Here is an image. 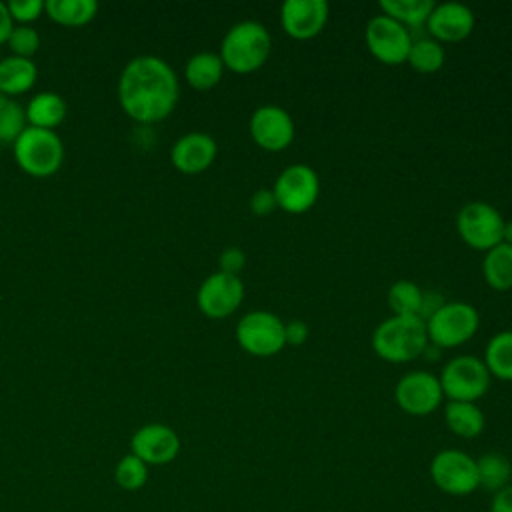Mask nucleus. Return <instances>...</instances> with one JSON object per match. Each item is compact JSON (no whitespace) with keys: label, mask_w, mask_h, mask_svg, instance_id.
<instances>
[{"label":"nucleus","mask_w":512,"mask_h":512,"mask_svg":"<svg viewBox=\"0 0 512 512\" xmlns=\"http://www.w3.org/2000/svg\"><path fill=\"white\" fill-rule=\"evenodd\" d=\"M118 104L138 124H156L168 118L180 98L174 68L160 56L142 54L128 60L118 76Z\"/></svg>","instance_id":"1"},{"label":"nucleus","mask_w":512,"mask_h":512,"mask_svg":"<svg viewBox=\"0 0 512 512\" xmlns=\"http://www.w3.org/2000/svg\"><path fill=\"white\" fill-rule=\"evenodd\" d=\"M270 52L272 36L268 28L256 20H242L226 30L218 56L226 70L234 74H250L266 64Z\"/></svg>","instance_id":"2"},{"label":"nucleus","mask_w":512,"mask_h":512,"mask_svg":"<svg viewBox=\"0 0 512 512\" xmlns=\"http://www.w3.org/2000/svg\"><path fill=\"white\" fill-rule=\"evenodd\" d=\"M372 350L386 362L402 364L424 354L428 346L426 322L420 316H388L372 332Z\"/></svg>","instance_id":"3"},{"label":"nucleus","mask_w":512,"mask_h":512,"mask_svg":"<svg viewBox=\"0 0 512 512\" xmlns=\"http://www.w3.org/2000/svg\"><path fill=\"white\" fill-rule=\"evenodd\" d=\"M12 154L18 168L32 178H50L64 164V142L56 130L26 126L12 144Z\"/></svg>","instance_id":"4"},{"label":"nucleus","mask_w":512,"mask_h":512,"mask_svg":"<svg viewBox=\"0 0 512 512\" xmlns=\"http://www.w3.org/2000/svg\"><path fill=\"white\" fill-rule=\"evenodd\" d=\"M480 326L478 310L468 302H444L428 320V342L442 348H456L468 342Z\"/></svg>","instance_id":"5"},{"label":"nucleus","mask_w":512,"mask_h":512,"mask_svg":"<svg viewBox=\"0 0 512 512\" xmlns=\"http://www.w3.org/2000/svg\"><path fill=\"white\" fill-rule=\"evenodd\" d=\"M438 380L448 400L476 402L488 392L492 376L484 360L470 354H462L444 364Z\"/></svg>","instance_id":"6"},{"label":"nucleus","mask_w":512,"mask_h":512,"mask_svg":"<svg viewBox=\"0 0 512 512\" xmlns=\"http://www.w3.org/2000/svg\"><path fill=\"white\" fill-rule=\"evenodd\" d=\"M236 342L250 356H276L286 346L284 322L268 310H252L238 320Z\"/></svg>","instance_id":"7"},{"label":"nucleus","mask_w":512,"mask_h":512,"mask_svg":"<svg viewBox=\"0 0 512 512\" xmlns=\"http://www.w3.org/2000/svg\"><path fill=\"white\" fill-rule=\"evenodd\" d=\"M504 222L506 220L498 208L488 202L474 200L460 208L456 216V230L466 246L488 252L502 242Z\"/></svg>","instance_id":"8"},{"label":"nucleus","mask_w":512,"mask_h":512,"mask_svg":"<svg viewBox=\"0 0 512 512\" xmlns=\"http://www.w3.org/2000/svg\"><path fill=\"white\" fill-rule=\"evenodd\" d=\"M272 192L280 210L304 214L320 196V178L308 164H290L278 174Z\"/></svg>","instance_id":"9"},{"label":"nucleus","mask_w":512,"mask_h":512,"mask_svg":"<svg viewBox=\"0 0 512 512\" xmlns=\"http://www.w3.org/2000/svg\"><path fill=\"white\" fill-rule=\"evenodd\" d=\"M432 482L450 496H468L478 488L476 460L456 448L440 450L430 462Z\"/></svg>","instance_id":"10"},{"label":"nucleus","mask_w":512,"mask_h":512,"mask_svg":"<svg viewBox=\"0 0 512 512\" xmlns=\"http://www.w3.org/2000/svg\"><path fill=\"white\" fill-rule=\"evenodd\" d=\"M364 38L368 52L386 66L404 64L412 46V32L384 14L368 20Z\"/></svg>","instance_id":"11"},{"label":"nucleus","mask_w":512,"mask_h":512,"mask_svg":"<svg viewBox=\"0 0 512 512\" xmlns=\"http://www.w3.org/2000/svg\"><path fill=\"white\" fill-rule=\"evenodd\" d=\"M244 300V282L240 276L212 272L202 280L196 292L198 310L212 320H222L234 314Z\"/></svg>","instance_id":"12"},{"label":"nucleus","mask_w":512,"mask_h":512,"mask_svg":"<svg viewBox=\"0 0 512 512\" xmlns=\"http://www.w3.org/2000/svg\"><path fill=\"white\" fill-rule=\"evenodd\" d=\"M394 398L400 410L410 416H428L444 400V392L436 374L412 370L404 374L394 388Z\"/></svg>","instance_id":"13"},{"label":"nucleus","mask_w":512,"mask_h":512,"mask_svg":"<svg viewBox=\"0 0 512 512\" xmlns=\"http://www.w3.org/2000/svg\"><path fill=\"white\" fill-rule=\"evenodd\" d=\"M248 132L254 144L262 150L280 152L292 144L296 126L288 110L276 104H264L252 112L248 120Z\"/></svg>","instance_id":"14"},{"label":"nucleus","mask_w":512,"mask_h":512,"mask_svg":"<svg viewBox=\"0 0 512 512\" xmlns=\"http://www.w3.org/2000/svg\"><path fill=\"white\" fill-rule=\"evenodd\" d=\"M130 448L146 466H164L176 460L180 452V436L168 424L150 422L132 434Z\"/></svg>","instance_id":"15"},{"label":"nucleus","mask_w":512,"mask_h":512,"mask_svg":"<svg viewBox=\"0 0 512 512\" xmlns=\"http://www.w3.org/2000/svg\"><path fill=\"white\" fill-rule=\"evenodd\" d=\"M328 12L324 0H286L280 6V24L290 38L310 40L324 30Z\"/></svg>","instance_id":"16"},{"label":"nucleus","mask_w":512,"mask_h":512,"mask_svg":"<svg viewBox=\"0 0 512 512\" xmlns=\"http://www.w3.org/2000/svg\"><path fill=\"white\" fill-rule=\"evenodd\" d=\"M216 156L218 144L206 132H188L180 136L170 148L172 166L186 176H194L208 170Z\"/></svg>","instance_id":"17"},{"label":"nucleus","mask_w":512,"mask_h":512,"mask_svg":"<svg viewBox=\"0 0 512 512\" xmlns=\"http://www.w3.org/2000/svg\"><path fill=\"white\" fill-rule=\"evenodd\" d=\"M476 18L474 12L460 2H442L434 4L428 20L426 30L430 38L442 42H460L468 38L474 30Z\"/></svg>","instance_id":"18"},{"label":"nucleus","mask_w":512,"mask_h":512,"mask_svg":"<svg viewBox=\"0 0 512 512\" xmlns=\"http://www.w3.org/2000/svg\"><path fill=\"white\" fill-rule=\"evenodd\" d=\"M38 80V68L34 60L20 56H6L0 60V94L16 98L32 90Z\"/></svg>","instance_id":"19"},{"label":"nucleus","mask_w":512,"mask_h":512,"mask_svg":"<svg viewBox=\"0 0 512 512\" xmlns=\"http://www.w3.org/2000/svg\"><path fill=\"white\" fill-rule=\"evenodd\" d=\"M26 112V122L32 128H42V130H56L66 114L68 106L66 100L58 92H38L30 98V102L24 108Z\"/></svg>","instance_id":"20"},{"label":"nucleus","mask_w":512,"mask_h":512,"mask_svg":"<svg viewBox=\"0 0 512 512\" xmlns=\"http://www.w3.org/2000/svg\"><path fill=\"white\" fill-rule=\"evenodd\" d=\"M224 64L218 52H196L184 64V80L194 90H212L224 76Z\"/></svg>","instance_id":"21"},{"label":"nucleus","mask_w":512,"mask_h":512,"mask_svg":"<svg viewBox=\"0 0 512 512\" xmlns=\"http://www.w3.org/2000/svg\"><path fill=\"white\" fill-rule=\"evenodd\" d=\"M444 420L452 434L460 438H476L484 432L486 418L476 402L448 400L444 406Z\"/></svg>","instance_id":"22"},{"label":"nucleus","mask_w":512,"mask_h":512,"mask_svg":"<svg viewBox=\"0 0 512 512\" xmlns=\"http://www.w3.org/2000/svg\"><path fill=\"white\" fill-rule=\"evenodd\" d=\"M44 14L66 28H78L90 24L98 14V2L94 0H46Z\"/></svg>","instance_id":"23"},{"label":"nucleus","mask_w":512,"mask_h":512,"mask_svg":"<svg viewBox=\"0 0 512 512\" xmlns=\"http://www.w3.org/2000/svg\"><path fill=\"white\" fill-rule=\"evenodd\" d=\"M482 276L486 284L498 292L512 288V246L500 242L490 248L482 260Z\"/></svg>","instance_id":"24"},{"label":"nucleus","mask_w":512,"mask_h":512,"mask_svg":"<svg viewBox=\"0 0 512 512\" xmlns=\"http://www.w3.org/2000/svg\"><path fill=\"white\" fill-rule=\"evenodd\" d=\"M384 16L400 22L408 30L426 26V20L434 8L432 0H382L378 4Z\"/></svg>","instance_id":"25"},{"label":"nucleus","mask_w":512,"mask_h":512,"mask_svg":"<svg viewBox=\"0 0 512 512\" xmlns=\"http://www.w3.org/2000/svg\"><path fill=\"white\" fill-rule=\"evenodd\" d=\"M484 364L490 376L512 380V330L496 332L484 350Z\"/></svg>","instance_id":"26"},{"label":"nucleus","mask_w":512,"mask_h":512,"mask_svg":"<svg viewBox=\"0 0 512 512\" xmlns=\"http://www.w3.org/2000/svg\"><path fill=\"white\" fill-rule=\"evenodd\" d=\"M444 58L446 54L438 40L430 36H418V38H412V46L406 62L410 64L412 70L420 74H434L444 66Z\"/></svg>","instance_id":"27"},{"label":"nucleus","mask_w":512,"mask_h":512,"mask_svg":"<svg viewBox=\"0 0 512 512\" xmlns=\"http://www.w3.org/2000/svg\"><path fill=\"white\" fill-rule=\"evenodd\" d=\"M476 470H478V486L492 492H498L504 486H508L512 476L510 460L498 452L482 454L476 460Z\"/></svg>","instance_id":"28"},{"label":"nucleus","mask_w":512,"mask_h":512,"mask_svg":"<svg viewBox=\"0 0 512 512\" xmlns=\"http://www.w3.org/2000/svg\"><path fill=\"white\" fill-rule=\"evenodd\" d=\"M424 290L412 280H398L388 288V306L396 316H418Z\"/></svg>","instance_id":"29"},{"label":"nucleus","mask_w":512,"mask_h":512,"mask_svg":"<svg viewBox=\"0 0 512 512\" xmlns=\"http://www.w3.org/2000/svg\"><path fill=\"white\" fill-rule=\"evenodd\" d=\"M26 126L24 106L16 98L0 94V144H14Z\"/></svg>","instance_id":"30"},{"label":"nucleus","mask_w":512,"mask_h":512,"mask_svg":"<svg viewBox=\"0 0 512 512\" xmlns=\"http://www.w3.org/2000/svg\"><path fill=\"white\" fill-rule=\"evenodd\" d=\"M114 480L118 484V488L126 490V492H136L140 488H144V484L148 482V466L130 454H124L114 468Z\"/></svg>","instance_id":"31"},{"label":"nucleus","mask_w":512,"mask_h":512,"mask_svg":"<svg viewBox=\"0 0 512 512\" xmlns=\"http://www.w3.org/2000/svg\"><path fill=\"white\" fill-rule=\"evenodd\" d=\"M6 44L12 56L32 60V56L40 50V34L34 26H14Z\"/></svg>","instance_id":"32"},{"label":"nucleus","mask_w":512,"mask_h":512,"mask_svg":"<svg viewBox=\"0 0 512 512\" xmlns=\"http://www.w3.org/2000/svg\"><path fill=\"white\" fill-rule=\"evenodd\" d=\"M6 4L16 26H32L44 14V0H12Z\"/></svg>","instance_id":"33"},{"label":"nucleus","mask_w":512,"mask_h":512,"mask_svg":"<svg viewBox=\"0 0 512 512\" xmlns=\"http://www.w3.org/2000/svg\"><path fill=\"white\" fill-rule=\"evenodd\" d=\"M246 266V254L238 246H228L218 256V270L224 274L238 276Z\"/></svg>","instance_id":"34"},{"label":"nucleus","mask_w":512,"mask_h":512,"mask_svg":"<svg viewBox=\"0 0 512 512\" xmlns=\"http://www.w3.org/2000/svg\"><path fill=\"white\" fill-rule=\"evenodd\" d=\"M248 204H250L252 214H256V216H268V214H272V212L278 208L272 188H260V190H256V192L250 196V202H248Z\"/></svg>","instance_id":"35"},{"label":"nucleus","mask_w":512,"mask_h":512,"mask_svg":"<svg viewBox=\"0 0 512 512\" xmlns=\"http://www.w3.org/2000/svg\"><path fill=\"white\" fill-rule=\"evenodd\" d=\"M284 336H286V344L302 346L310 336V326L304 320L284 322Z\"/></svg>","instance_id":"36"},{"label":"nucleus","mask_w":512,"mask_h":512,"mask_svg":"<svg viewBox=\"0 0 512 512\" xmlns=\"http://www.w3.org/2000/svg\"><path fill=\"white\" fill-rule=\"evenodd\" d=\"M446 300L442 298V294H438V292H426L424 290V296H422V304H420V312H418V316L426 322L442 304H444Z\"/></svg>","instance_id":"37"},{"label":"nucleus","mask_w":512,"mask_h":512,"mask_svg":"<svg viewBox=\"0 0 512 512\" xmlns=\"http://www.w3.org/2000/svg\"><path fill=\"white\" fill-rule=\"evenodd\" d=\"M490 512H512V486H504L502 490L494 492Z\"/></svg>","instance_id":"38"},{"label":"nucleus","mask_w":512,"mask_h":512,"mask_svg":"<svg viewBox=\"0 0 512 512\" xmlns=\"http://www.w3.org/2000/svg\"><path fill=\"white\" fill-rule=\"evenodd\" d=\"M16 24L12 22V16L8 12V4L6 2H0V44H6L12 28Z\"/></svg>","instance_id":"39"},{"label":"nucleus","mask_w":512,"mask_h":512,"mask_svg":"<svg viewBox=\"0 0 512 512\" xmlns=\"http://www.w3.org/2000/svg\"><path fill=\"white\" fill-rule=\"evenodd\" d=\"M502 242L512 246V220L504 222V234H502Z\"/></svg>","instance_id":"40"}]
</instances>
